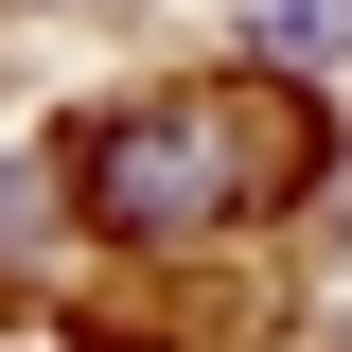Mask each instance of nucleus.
I'll list each match as a JSON object with an SVG mask.
<instances>
[{"instance_id": "nucleus-1", "label": "nucleus", "mask_w": 352, "mask_h": 352, "mask_svg": "<svg viewBox=\"0 0 352 352\" xmlns=\"http://www.w3.org/2000/svg\"><path fill=\"white\" fill-rule=\"evenodd\" d=\"M317 176V106L300 88H141L71 141V212L106 247H194V229H247Z\"/></svg>"}, {"instance_id": "nucleus-2", "label": "nucleus", "mask_w": 352, "mask_h": 352, "mask_svg": "<svg viewBox=\"0 0 352 352\" xmlns=\"http://www.w3.org/2000/svg\"><path fill=\"white\" fill-rule=\"evenodd\" d=\"M282 36H300V53H335V36H352V0H282Z\"/></svg>"}, {"instance_id": "nucleus-3", "label": "nucleus", "mask_w": 352, "mask_h": 352, "mask_svg": "<svg viewBox=\"0 0 352 352\" xmlns=\"http://www.w3.org/2000/svg\"><path fill=\"white\" fill-rule=\"evenodd\" d=\"M18 229H36V176H0V264H36V247H18Z\"/></svg>"}]
</instances>
